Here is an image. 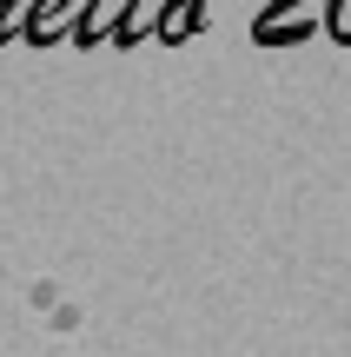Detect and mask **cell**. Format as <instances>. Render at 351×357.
<instances>
[{"label": "cell", "instance_id": "3", "mask_svg": "<svg viewBox=\"0 0 351 357\" xmlns=\"http://www.w3.org/2000/svg\"><path fill=\"white\" fill-rule=\"evenodd\" d=\"M331 40H345V47H351V0H331Z\"/></svg>", "mask_w": 351, "mask_h": 357}, {"label": "cell", "instance_id": "1", "mask_svg": "<svg viewBox=\"0 0 351 357\" xmlns=\"http://www.w3.org/2000/svg\"><path fill=\"white\" fill-rule=\"evenodd\" d=\"M199 26H206V0H159V13H153V33L166 40V47L193 40Z\"/></svg>", "mask_w": 351, "mask_h": 357}, {"label": "cell", "instance_id": "2", "mask_svg": "<svg viewBox=\"0 0 351 357\" xmlns=\"http://www.w3.org/2000/svg\"><path fill=\"white\" fill-rule=\"evenodd\" d=\"M73 13H80V0H40L33 13H20V40H33V47H47L60 26H73Z\"/></svg>", "mask_w": 351, "mask_h": 357}]
</instances>
